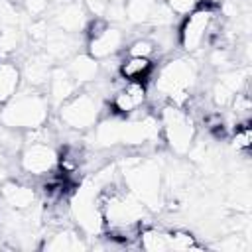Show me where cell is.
Listing matches in <instances>:
<instances>
[{
  "mask_svg": "<svg viewBox=\"0 0 252 252\" xmlns=\"http://www.w3.org/2000/svg\"><path fill=\"white\" fill-rule=\"evenodd\" d=\"M49 118V98L39 89L28 87L6 100L0 108V122L16 130H33L45 126Z\"/></svg>",
  "mask_w": 252,
  "mask_h": 252,
  "instance_id": "obj_1",
  "label": "cell"
},
{
  "mask_svg": "<svg viewBox=\"0 0 252 252\" xmlns=\"http://www.w3.org/2000/svg\"><path fill=\"white\" fill-rule=\"evenodd\" d=\"M122 179L126 189L142 201L144 207L154 209L159 205L161 195V169L154 159L142 158H128L122 161L120 167Z\"/></svg>",
  "mask_w": 252,
  "mask_h": 252,
  "instance_id": "obj_2",
  "label": "cell"
},
{
  "mask_svg": "<svg viewBox=\"0 0 252 252\" xmlns=\"http://www.w3.org/2000/svg\"><path fill=\"white\" fill-rule=\"evenodd\" d=\"M195 83H197V67L193 65V61L175 57L165 65H161V69L158 71L156 91L169 104L183 106L189 100Z\"/></svg>",
  "mask_w": 252,
  "mask_h": 252,
  "instance_id": "obj_3",
  "label": "cell"
},
{
  "mask_svg": "<svg viewBox=\"0 0 252 252\" xmlns=\"http://www.w3.org/2000/svg\"><path fill=\"white\" fill-rule=\"evenodd\" d=\"M102 114L100 94L93 89H79L73 96L59 104V122L69 130H91Z\"/></svg>",
  "mask_w": 252,
  "mask_h": 252,
  "instance_id": "obj_4",
  "label": "cell"
},
{
  "mask_svg": "<svg viewBox=\"0 0 252 252\" xmlns=\"http://www.w3.org/2000/svg\"><path fill=\"white\" fill-rule=\"evenodd\" d=\"M217 20H219V8L215 4H211V2L199 4L195 10H191L185 16V20L177 32L179 45L187 53L199 51L213 37Z\"/></svg>",
  "mask_w": 252,
  "mask_h": 252,
  "instance_id": "obj_5",
  "label": "cell"
},
{
  "mask_svg": "<svg viewBox=\"0 0 252 252\" xmlns=\"http://www.w3.org/2000/svg\"><path fill=\"white\" fill-rule=\"evenodd\" d=\"M159 128H161V136L167 142V146L171 148V152H175L179 156L191 152L197 130H195L193 118L189 116V112L183 110V106L167 102V106H163V110L159 114Z\"/></svg>",
  "mask_w": 252,
  "mask_h": 252,
  "instance_id": "obj_6",
  "label": "cell"
},
{
  "mask_svg": "<svg viewBox=\"0 0 252 252\" xmlns=\"http://www.w3.org/2000/svg\"><path fill=\"white\" fill-rule=\"evenodd\" d=\"M69 211L77 222V226L89 234L94 236L102 230V213H100V201H98V187L93 181L83 183L69 201Z\"/></svg>",
  "mask_w": 252,
  "mask_h": 252,
  "instance_id": "obj_7",
  "label": "cell"
},
{
  "mask_svg": "<svg viewBox=\"0 0 252 252\" xmlns=\"http://www.w3.org/2000/svg\"><path fill=\"white\" fill-rule=\"evenodd\" d=\"M87 53L96 61L114 57L124 49V32L110 26L104 18H94L87 24Z\"/></svg>",
  "mask_w": 252,
  "mask_h": 252,
  "instance_id": "obj_8",
  "label": "cell"
},
{
  "mask_svg": "<svg viewBox=\"0 0 252 252\" xmlns=\"http://www.w3.org/2000/svg\"><path fill=\"white\" fill-rule=\"evenodd\" d=\"M173 18L175 14L163 0H126L124 4V20L134 26L169 28Z\"/></svg>",
  "mask_w": 252,
  "mask_h": 252,
  "instance_id": "obj_9",
  "label": "cell"
},
{
  "mask_svg": "<svg viewBox=\"0 0 252 252\" xmlns=\"http://www.w3.org/2000/svg\"><path fill=\"white\" fill-rule=\"evenodd\" d=\"M59 163V156L49 142L24 140L20 150V167L30 175H47Z\"/></svg>",
  "mask_w": 252,
  "mask_h": 252,
  "instance_id": "obj_10",
  "label": "cell"
},
{
  "mask_svg": "<svg viewBox=\"0 0 252 252\" xmlns=\"http://www.w3.org/2000/svg\"><path fill=\"white\" fill-rule=\"evenodd\" d=\"M159 136H161V128H159V118L158 116H152V114L134 116L132 114V116H124V120H122L120 146L138 148V146L158 142Z\"/></svg>",
  "mask_w": 252,
  "mask_h": 252,
  "instance_id": "obj_11",
  "label": "cell"
},
{
  "mask_svg": "<svg viewBox=\"0 0 252 252\" xmlns=\"http://www.w3.org/2000/svg\"><path fill=\"white\" fill-rule=\"evenodd\" d=\"M146 102H148L146 83H134V81H124V85H120L110 98V106L118 116H132Z\"/></svg>",
  "mask_w": 252,
  "mask_h": 252,
  "instance_id": "obj_12",
  "label": "cell"
},
{
  "mask_svg": "<svg viewBox=\"0 0 252 252\" xmlns=\"http://www.w3.org/2000/svg\"><path fill=\"white\" fill-rule=\"evenodd\" d=\"M51 24L55 30L67 33H79L87 28V8L83 0H61L51 12Z\"/></svg>",
  "mask_w": 252,
  "mask_h": 252,
  "instance_id": "obj_13",
  "label": "cell"
},
{
  "mask_svg": "<svg viewBox=\"0 0 252 252\" xmlns=\"http://www.w3.org/2000/svg\"><path fill=\"white\" fill-rule=\"evenodd\" d=\"M246 83H248L246 71H240V69L222 71L213 85V102L217 106H228L232 102V98L240 91H244Z\"/></svg>",
  "mask_w": 252,
  "mask_h": 252,
  "instance_id": "obj_14",
  "label": "cell"
},
{
  "mask_svg": "<svg viewBox=\"0 0 252 252\" xmlns=\"http://www.w3.org/2000/svg\"><path fill=\"white\" fill-rule=\"evenodd\" d=\"M47 98H49V104H61L65 102L69 96H73L81 87L75 83V79L69 75V71L65 67H53L51 69V75H49V81H47Z\"/></svg>",
  "mask_w": 252,
  "mask_h": 252,
  "instance_id": "obj_15",
  "label": "cell"
},
{
  "mask_svg": "<svg viewBox=\"0 0 252 252\" xmlns=\"http://www.w3.org/2000/svg\"><path fill=\"white\" fill-rule=\"evenodd\" d=\"M65 69L69 71V75L75 79L79 87L93 85L100 77V63L89 53H75L73 57H69Z\"/></svg>",
  "mask_w": 252,
  "mask_h": 252,
  "instance_id": "obj_16",
  "label": "cell"
},
{
  "mask_svg": "<svg viewBox=\"0 0 252 252\" xmlns=\"http://www.w3.org/2000/svg\"><path fill=\"white\" fill-rule=\"evenodd\" d=\"M0 197L4 205L12 211H30L35 203V191L33 187L18 181H6L0 187Z\"/></svg>",
  "mask_w": 252,
  "mask_h": 252,
  "instance_id": "obj_17",
  "label": "cell"
},
{
  "mask_svg": "<svg viewBox=\"0 0 252 252\" xmlns=\"http://www.w3.org/2000/svg\"><path fill=\"white\" fill-rule=\"evenodd\" d=\"M20 73L28 87L41 89L47 85L49 75H51V57L47 53H35L26 61V65Z\"/></svg>",
  "mask_w": 252,
  "mask_h": 252,
  "instance_id": "obj_18",
  "label": "cell"
},
{
  "mask_svg": "<svg viewBox=\"0 0 252 252\" xmlns=\"http://www.w3.org/2000/svg\"><path fill=\"white\" fill-rule=\"evenodd\" d=\"M154 73V59L152 57H138V55H124L118 63V77L122 81L146 83Z\"/></svg>",
  "mask_w": 252,
  "mask_h": 252,
  "instance_id": "obj_19",
  "label": "cell"
},
{
  "mask_svg": "<svg viewBox=\"0 0 252 252\" xmlns=\"http://www.w3.org/2000/svg\"><path fill=\"white\" fill-rule=\"evenodd\" d=\"M20 81H22L20 67L10 61H0V106L18 93Z\"/></svg>",
  "mask_w": 252,
  "mask_h": 252,
  "instance_id": "obj_20",
  "label": "cell"
},
{
  "mask_svg": "<svg viewBox=\"0 0 252 252\" xmlns=\"http://www.w3.org/2000/svg\"><path fill=\"white\" fill-rule=\"evenodd\" d=\"M43 248L45 250H81V248H87V244L83 242V238L77 230L59 228L57 232H53L49 236V240H45Z\"/></svg>",
  "mask_w": 252,
  "mask_h": 252,
  "instance_id": "obj_21",
  "label": "cell"
},
{
  "mask_svg": "<svg viewBox=\"0 0 252 252\" xmlns=\"http://www.w3.org/2000/svg\"><path fill=\"white\" fill-rule=\"evenodd\" d=\"M140 246L150 252H163L171 250V230H161V228H142L138 234Z\"/></svg>",
  "mask_w": 252,
  "mask_h": 252,
  "instance_id": "obj_22",
  "label": "cell"
},
{
  "mask_svg": "<svg viewBox=\"0 0 252 252\" xmlns=\"http://www.w3.org/2000/svg\"><path fill=\"white\" fill-rule=\"evenodd\" d=\"M158 47L152 37H138L126 47V55H138V57H152L156 55Z\"/></svg>",
  "mask_w": 252,
  "mask_h": 252,
  "instance_id": "obj_23",
  "label": "cell"
},
{
  "mask_svg": "<svg viewBox=\"0 0 252 252\" xmlns=\"http://www.w3.org/2000/svg\"><path fill=\"white\" fill-rule=\"evenodd\" d=\"M234 132H232V144L238 152H248L250 150V142H252V132H250V120L248 122H238L234 124Z\"/></svg>",
  "mask_w": 252,
  "mask_h": 252,
  "instance_id": "obj_24",
  "label": "cell"
},
{
  "mask_svg": "<svg viewBox=\"0 0 252 252\" xmlns=\"http://www.w3.org/2000/svg\"><path fill=\"white\" fill-rule=\"evenodd\" d=\"M199 248L195 238L183 230H171V250H193Z\"/></svg>",
  "mask_w": 252,
  "mask_h": 252,
  "instance_id": "obj_25",
  "label": "cell"
},
{
  "mask_svg": "<svg viewBox=\"0 0 252 252\" xmlns=\"http://www.w3.org/2000/svg\"><path fill=\"white\" fill-rule=\"evenodd\" d=\"M163 2L175 16H187L191 10H195L201 4V0H163Z\"/></svg>",
  "mask_w": 252,
  "mask_h": 252,
  "instance_id": "obj_26",
  "label": "cell"
},
{
  "mask_svg": "<svg viewBox=\"0 0 252 252\" xmlns=\"http://www.w3.org/2000/svg\"><path fill=\"white\" fill-rule=\"evenodd\" d=\"M12 158L14 156L0 146V181L10 177V173H12Z\"/></svg>",
  "mask_w": 252,
  "mask_h": 252,
  "instance_id": "obj_27",
  "label": "cell"
},
{
  "mask_svg": "<svg viewBox=\"0 0 252 252\" xmlns=\"http://www.w3.org/2000/svg\"><path fill=\"white\" fill-rule=\"evenodd\" d=\"M49 6V0H24V8L30 16H41Z\"/></svg>",
  "mask_w": 252,
  "mask_h": 252,
  "instance_id": "obj_28",
  "label": "cell"
},
{
  "mask_svg": "<svg viewBox=\"0 0 252 252\" xmlns=\"http://www.w3.org/2000/svg\"><path fill=\"white\" fill-rule=\"evenodd\" d=\"M0 246H2V240H0Z\"/></svg>",
  "mask_w": 252,
  "mask_h": 252,
  "instance_id": "obj_29",
  "label": "cell"
}]
</instances>
